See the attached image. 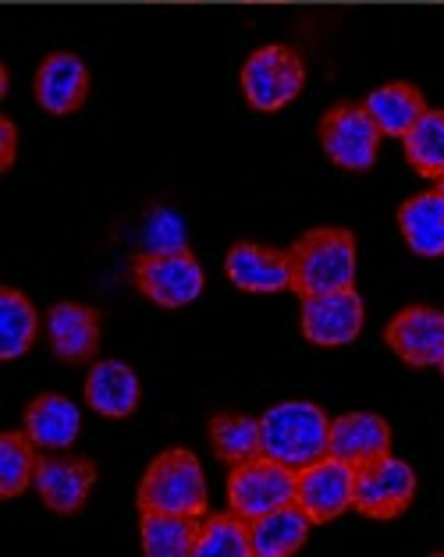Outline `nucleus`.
<instances>
[{
  "instance_id": "obj_6",
  "label": "nucleus",
  "mask_w": 444,
  "mask_h": 557,
  "mask_svg": "<svg viewBox=\"0 0 444 557\" xmlns=\"http://www.w3.org/2000/svg\"><path fill=\"white\" fill-rule=\"evenodd\" d=\"M381 128L362 103H334L320 117V146L342 171H370L381 153Z\"/></svg>"
},
{
  "instance_id": "obj_4",
  "label": "nucleus",
  "mask_w": 444,
  "mask_h": 557,
  "mask_svg": "<svg viewBox=\"0 0 444 557\" xmlns=\"http://www.w3.org/2000/svg\"><path fill=\"white\" fill-rule=\"evenodd\" d=\"M306 86V64L292 47H260L249 53V61L242 64V92L252 111H281L288 107Z\"/></svg>"
},
{
  "instance_id": "obj_20",
  "label": "nucleus",
  "mask_w": 444,
  "mask_h": 557,
  "mask_svg": "<svg viewBox=\"0 0 444 557\" xmlns=\"http://www.w3.org/2000/svg\"><path fill=\"white\" fill-rule=\"evenodd\" d=\"M309 515L295 505H281L274 511L260 515L249 522V540H252V557H292L303 550V543L309 540Z\"/></svg>"
},
{
  "instance_id": "obj_30",
  "label": "nucleus",
  "mask_w": 444,
  "mask_h": 557,
  "mask_svg": "<svg viewBox=\"0 0 444 557\" xmlns=\"http://www.w3.org/2000/svg\"><path fill=\"white\" fill-rule=\"evenodd\" d=\"M437 193H444V178H437Z\"/></svg>"
},
{
  "instance_id": "obj_3",
  "label": "nucleus",
  "mask_w": 444,
  "mask_h": 557,
  "mask_svg": "<svg viewBox=\"0 0 444 557\" xmlns=\"http://www.w3.org/2000/svg\"><path fill=\"white\" fill-rule=\"evenodd\" d=\"M136 500L139 511H174V515L203 519L210 494L199 458L188 447H168V451H160L150 461V469L143 472Z\"/></svg>"
},
{
  "instance_id": "obj_18",
  "label": "nucleus",
  "mask_w": 444,
  "mask_h": 557,
  "mask_svg": "<svg viewBox=\"0 0 444 557\" xmlns=\"http://www.w3.org/2000/svg\"><path fill=\"white\" fill-rule=\"evenodd\" d=\"M22 423H25V433H29V441L39 447V451L53 455V451H69V447L78 441L83 412H78V405L64 398V394L47 391V394H36V398L29 401Z\"/></svg>"
},
{
  "instance_id": "obj_16",
  "label": "nucleus",
  "mask_w": 444,
  "mask_h": 557,
  "mask_svg": "<svg viewBox=\"0 0 444 557\" xmlns=\"http://www.w3.org/2000/svg\"><path fill=\"white\" fill-rule=\"evenodd\" d=\"M328 455L348 461L353 469L392 455V426L377 412H345L331 419V444Z\"/></svg>"
},
{
  "instance_id": "obj_2",
  "label": "nucleus",
  "mask_w": 444,
  "mask_h": 557,
  "mask_svg": "<svg viewBox=\"0 0 444 557\" xmlns=\"http://www.w3.org/2000/svg\"><path fill=\"white\" fill-rule=\"evenodd\" d=\"M263 455L288 469H306L328 455L331 419L313 401H278L260 416Z\"/></svg>"
},
{
  "instance_id": "obj_10",
  "label": "nucleus",
  "mask_w": 444,
  "mask_h": 557,
  "mask_svg": "<svg viewBox=\"0 0 444 557\" xmlns=\"http://www.w3.org/2000/svg\"><path fill=\"white\" fill-rule=\"evenodd\" d=\"M367 323V309L356 288L324 292V295H306L299 309V327L303 337L317 348H345L362 334Z\"/></svg>"
},
{
  "instance_id": "obj_5",
  "label": "nucleus",
  "mask_w": 444,
  "mask_h": 557,
  "mask_svg": "<svg viewBox=\"0 0 444 557\" xmlns=\"http://www.w3.org/2000/svg\"><path fill=\"white\" fill-rule=\"evenodd\" d=\"M132 281L143 298H150L160 309H185L203 295V267L188 249L171 252H143L132 263Z\"/></svg>"
},
{
  "instance_id": "obj_7",
  "label": "nucleus",
  "mask_w": 444,
  "mask_h": 557,
  "mask_svg": "<svg viewBox=\"0 0 444 557\" xmlns=\"http://www.w3.org/2000/svg\"><path fill=\"white\" fill-rule=\"evenodd\" d=\"M295 500V469L281 466L274 458H249L242 466H232L227 475V505L242 519H260L281 505Z\"/></svg>"
},
{
  "instance_id": "obj_29",
  "label": "nucleus",
  "mask_w": 444,
  "mask_h": 557,
  "mask_svg": "<svg viewBox=\"0 0 444 557\" xmlns=\"http://www.w3.org/2000/svg\"><path fill=\"white\" fill-rule=\"evenodd\" d=\"M15 153H18V128L11 117H0V168L11 171Z\"/></svg>"
},
{
  "instance_id": "obj_8",
  "label": "nucleus",
  "mask_w": 444,
  "mask_h": 557,
  "mask_svg": "<svg viewBox=\"0 0 444 557\" xmlns=\"http://www.w3.org/2000/svg\"><path fill=\"white\" fill-rule=\"evenodd\" d=\"M295 505L313 525H328L356 508V469L348 461L324 455L313 466L295 472Z\"/></svg>"
},
{
  "instance_id": "obj_26",
  "label": "nucleus",
  "mask_w": 444,
  "mask_h": 557,
  "mask_svg": "<svg viewBox=\"0 0 444 557\" xmlns=\"http://www.w3.org/2000/svg\"><path fill=\"white\" fill-rule=\"evenodd\" d=\"M36 451L39 447L29 441L25 430H8L0 437V497L11 500L29 491V486H36V469H39Z\"/></svg>"
},
{
  "instance_id": "obj_25",
  "label": "nucleus",
  "mask_w": 444,
  "mask_h": 557,
  "mask_svg": "<svg viewBox=\"0 0 444 557\" xmlns=\"http://www.w3.org/2000/svg\"><path fill=\"white\" fill-rule=\"evenodd\" d=\"M402 146H406V160L416 174L437 182L444 178V111H423V117L402 135Z\"/></svg>"
},
{
  "instance_id": "obj_1",
  "label": "nucleus",
  "mask_w": 444,
  "mask_h": 557,
  "mask_svg": "<svg viewBox=\"0 0 444 557\" xmlns=\"http://www.w3.org/2000/svg\"><path fill=\"white\" fill-rule=\"evenodd\" d=\"M292 252V292L324 295L356 284V238L345 227H313L295 242Z\"/></svg>"
},
{
  "instance_id": "obj_13",
  "label": "nucleus",
  "mask_w": 444,
  "mask_h": 557,
  "mask_svg": "<svg viewBox=\"0 0 444 557\" xmlns=\"http://www.w3.org/2000/svg\"><path fill=\"white\" fill-rule=\"evenodd\" d=\"M224 274L246 295L292 292V252L257 246V242H235L224 256Z\"/></svg>"
},
{
  "instance_id": "obj_17",
  "label": "nucleus",
  "mask_w": 444,
  "mask_h": 557,
  "mask_svg": "<svg viewBox=\"0 0 444 557\" xmlns=\"http://www.w3.org/2000/svg\"><path fill=\"white\" fill-rule=\"evenodd\" d=\"M86 405L103 419H128L143 401L139 373L121 359H100L86 373Z\"/></svg>"
},
{
  "instance_id": "obj_12",
  "label": "nucleus",
  "mask_w": 444,
  "mask_h": 557,
  "mask_svg": "<svg viewBox=\"0 0 444 557\" xmlns=\"http://www.w3.org/2000/svg\"><path fill=\"white\" fill-rule=\"evenodd\" d=\"M97 486V466L83 455L53 451L50 458H39L36 469V494L53 515H78Z\"/></svg>"
},
{
  "instance_id": "obj_21",
  "label": "nucleus",
  "mask_w": 444,
  "mask_h": 557,
  "mask_svg": "<svg viewBox=\"0 0 444 557\" xmlns=\"http://www.w3.org/2000/svg\"><path fill=\"white\" fill-rule=\"evenodd\" d=\"M362 107H367L370 117L377 121L381 135L402 139V135H406L416 121L423 117L427 100L412 83H387V86H377L370 97L362 100Z\"/></svg>"
},
{
  "instance_id": "obj_22",
  "label": "nucleus",
  "mask_w": 444,
  "mask_h": 557,
  "mask_svg": "<svg viewBox=\"0 0 444 557\" xmlns=\"http://www.w3.org/2000/svg\"><path fill=\"white\" fill-rule=\"evenodd\" d=\"M199 519L174 511H143L139 540L146 557H188L196 554Z\"/></svg>"
},
{
  "instance_id": "obj_28",
  "label": "nucleus",
  "mask_w": 444,
  "mask_h": 557,
  "mask_svg": "<svg viewBox=\"0 0 444 557\" xmlns=\"http://www.w3.org/2000/svg\"><path fill=\"white\" fill-rule=\"evenodd\" d=\"M146 252H171V249H188V242H185V224H182V216L174 213V210H153L150 213V221H146Z\"/></svg>"
},
{
  "instance_id": "obj_23",
  "label": "nucleus",
  "mask_w": 444,
  "mask_h": 557,
  "mask_svg": "<svg viewBox=\"0 0 444 557\" xmlns=\"http://www.w3.org/2000/svg\"><path fill=\"white\" fill-rule=\"evenodd\" d=\"M210 447L213 455L227 466H242L249 458L263 455V433H260V419L246 416V412H218L210 419Z\"/></svg>"
},
{
  "instance_id": "obj_24",
  "label": "nucleus",
  "mask_w": 444,
  "mask_h": 557,
  "mask_svg": "<svg viewBox=\"0 0 444 557\" xmlns=\"http://www.w3.org/2000/svg\"><path fill=\"white\" fill-rule=\"evenodd\" d=\"M39 331V312L18 288H0V356L22 359Z\"/></svg>"
},
{
  "instance_id": "obj_9",
  "label": "nucleus",
  "mask_w": 444,
  "mask_h": 557,
  "mask_svg": "<svg viewBox=\"0 0 444 557\" xmlns=\"http://www.w3.org/2000/svg\"><path fill=\"white\" fill-rule=\"evenodd\" d=\"M416 497V472L409 461L384 455L356 469V511L377 522L406 515Z\"/></svg>"
},
{
  "instance_id": "obj_31",
  "label": "nucleus",
  "mask_w": 444,
  "mask_h": 557,
  "mask_svg": "<svg viewBox=\"0 0 444 557\" xmlns=\"http://www.w3.org/2000/svg\"><path fill=\"white\" fill-rule=\"evenodd\" d=\"M437 370H441V376H444V359H441V366H437Z\"/></svg>"
},
{
  "instance_id": "obj_15",
  "label": "nucleus",
  "mask_w": 444,
  "mask_h": 557,
  "mask_svg": "<svg viewBox=\"0 0 444 557\" xmlns=\"http://www.w3.org/2000/svg\"><path fill=\"white\" fill-rule=\"evenodd\" d=\"M47 345L61 362H89L100 348V312L83 302H58L47 309Z\"/></svg>"
},
{
  "instance_id": "obj_11",
  "label": "nucleus",
  "mask_w": 444,
  "mask_h": 557,
  "mask_svg": "<svg viewBox=\"0 0 444 557\" xmlns=\"http://www.w3.org/2000/svg\"><path fill=\"white\" fill-rule=\"evenodd\" d=\"M384 342L402 362L416 366V370L441 366V359H444V312L434 306H406L387 320Z\"/></svg>"
},
{
  "instance_id": "obj_19",
  "label": "nucleus",
  "mask_w": 444,
  "mask_h": 557,
  "mask_svg": "<svg viewBox=\"0 0 444 557\" xmlns=\"http://www.w3.org/2000/svg\"><path fill=\"white\" fill-rule=\"evenodd\" d=\"M398 231L406 238L409 252L423 260H441L444 256V193L427 188L416 193L398 207Z\"/></svg>"
},
{
  "instance_id": "obj_27",
  "label": "nucleus",
  "mask_w": 444,
  "mask_h": 557,
  "mask_svg": "<svg viewBox=\"0 0 444 557\" xmlns=\"http://www.w3.org/2000/svg\"><path fill=\"white\" fill-rule=\"evenodd\" d=\"M196 557H252L249 519H242L235 511L199 519Z\"/></svg>"
},
{
  "instance_id": "obj_14",
  "label": "nucleus",
  "mask_w": 444,
  "mask_h": 557,
  "mask_svg": "<svg viewBox=\"0 0 444 557\" xmlns=\"http://www.w3.org/2000/svg\"><path fill=\"white\" fill-rule=\"evenodd\" d=\"M33 92H36V103L44 107L47 114H53V117L75 114L89 97L86 61L78 58V53H69V50L47 53L44 64L36 67Z\"/></svg>"
}]
</instances>
